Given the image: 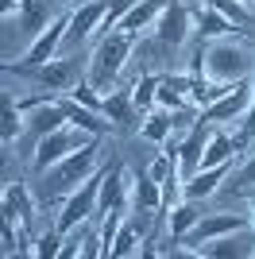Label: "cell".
<instances>
[{"label":"cell","instance_id":"obj_1","mask_svg":"<svg viewBox=\"0 0 255 259\" xmlns=\"http://www.w3.org/2000/svg\"><path fill=\"white\" fill-rule=\"evenodd\" d=\"M205 77H212V81L255 77V43L244 31L209 39V47H205Z\"/></svg>","mask_w":255,"mask_h":259},{"label":"cell","instance_id":"obj_2","mask_svg":"<svg viewBox=\"0 0 255 259\" xmlns=\"http://www.w3.org/2000/svg\"><path fill=\"white\" fill-rule=\"evenodd\" d=\"M136 43H139V35H128V31H108L105 39H97L93 54H89L85 77H89L101 93H112V85L120 81V74H124V66H128V58H132V51H136Z\"/></svg>","mask_w":255,"mask_h":259},{"label":"cell","instance_id":"obj_3","mask_svg":"<svg viewBox=\"0 0 255 259\" xmlns=\"http://www.w3.org/2000/svg\"><path fill=\"white\" fill-rule=\"evenodd\" d=\"M97 162H101V140H89L85 147H77L74 155H66L58 166H51V170L42 174L39 197L42 201H58V197L74 194L89 174H97Z\"/></svg>","mask_w":255,"mask_h":259},{"label":"cell","instance_id":"obj_4","mask_svg":"<svg viewBox=\"0 0 255 259\" xmlns=\"http://www.w3.org/2000/svg\"><path fill=\"white\" fill-rule=\"evenodd\" d=\"M89 140H101V136H89V132H81L77 124H70V120H66L62 128H54L51 136H42V140L35 143V151H31V170H35V174H47L51 166H58L66 155H74L77 147H85Z\"/></svg>","mask_w":255,"mask_h":259},{"label":"cell","instance_id":"obj_5","mask_svg":"<svg viewBox=\"0 0 255 259\" xmlns=\"http://www.w3.org/2000/svg\"><path fill=\"white\" fill-rule=\"evenodd\" d=\"M101 178H105V170L89 174V178H85V182L77 186L74 194H66L62 213L54 217V228H58V232H70V228L85 225V221H89V217L97 213V197H101Z\"/></svg>","mask_w":255,"mask_h":259},{"label":"cell","instance_id":"obj_6","mask_svg":"<svg viewBox=\"0 0 255 259\" xmlns=\"http://www.w3.org/2000/svg\"><path fill=\"white\" fill-rule=\"evenodd\" d=\"M240 228H251V217L247 213H209L182 236V248L193 255L201 244H209V240H217V236H228V232H240Z\"/></svg>","mask_w":255,"mask_h":259},{"label":"cell","instance_id":"obj_7","mask_svg":"<svg viewBox=\"0 0 255 259\" xmlns=\"http://www.w3.org/2000/svg\"><path fill=\"white\" fill-rule=\"evenodd\" d=\"M251 97H255V77H244V81H236L221 101H212L209 108H201V120L209 124H244L247 108H251Z\"/></svg>","mask_w":255,"mask_h":259},{"label":"cell","instance_id":"obj_8","mask_svg":"<svg viewBox=\"0 0 255 259\" xmlns=\"http://www.w3.org/2000/svg\"><path fill=\"white\" fill-rule=\"evenodd\" d=\"M85 70H89V58H51V62H42V66H35V70H23V74H31L39 85H47V89H54V93H70V89L77 85L85 77Z\"/></svg>","mask_w":255,"mask_h":259},{"label":"cell","instance_id":"obj_9","mask_svg":"<svg viewBox=\"0 0 255 259\" xmlns=\"http://www.w3.org/2000/svg\"><path fill=\"white\" fill-rule=\"evenodd\" d=\"M66 31H70V12L54 16L51 27H47L39 39H31V43H27V54H23V62L16 66V74H23V70H35V66H42V62H51V58H58V51H62V43H66Z\"/></svg>","mask_w":255,"mask_h":259},{"label":"cell","instance_id":"obj_10","mask_svg":"<svg viewBox=\"0 0 255 259\" xmlns=\"http://www.w3.org/2000/svg\"><path fill=\"white\" fill-rule=\"evenodd\" d=\"M190 31H193V16L182 0H166V8L159 12V20L151 27V35H155L159 43H166L170 51H178V47L190 39Z\"/></svg>","mask_w":255,"mask_h":259},{"label":"cell","instance_id":"obj_11","mask_svg":"<svg viewBox=\"0 0 255 259\" xmlns=\"http://www.w3.org/2000/svg\"><path fill=\"white\" fill-rule=\"evenodd\" d=\"M105 12H108V0H85V4L70 8V31H66V43H62L66 51L89 43L101 27V20H105Z\"/></svg>","mask_w":255,"mask_h":259},{"label":"cell","instance_id":"obj_12","mask_svg":"<svg viewBox=\"0 0 255 259\" xmlns=\"http://www.w3.org/2000/svg\"><path fill=\"white\" fill-rule=\"evenodd\" d=\"M193 255H209V259H255V228H240V232L217 236V240H209V244H201Z\"/></svg>","mask_w":255,"mask_h":259},{"label":"cell","instance_id":"obj_13","mask_svg":"<svg viewBox=\"0 0 255 259\" xmlns=\"http://www.w3.org/2000/svg\"><path fill=\"white\" fill-rule=\"evenodd\" d=\"M23 120H27L23 136L31 140V151H35V143H39L42 136H51L54 128H62V124H66V112H62V105H58V93H54L51 101H42V105L27 108V112H23Z\"/></svg>","mask_w":255,"mask_h":259},{"label":"cell","instance_id":"obj_14","mask_svg":"<svg viewBox=\"0 0 255 259\" xmlns=\"http://www.w3.org/2000/svg\"><path fill=\"white\" fill-rule=\"evenodd\" d=\"M105 116L112 120V128H120V132H139V128H143V120H147L136 108V101H132V85L105 93Z\"/></svg>","mask_w":255,"mask_h":259},{"label":"cell","instance_id":"obj_15","mask_svg":"<svg viewBox=\"0 0 255 259\" xmlns=\"http://www.w3.org/2000/svg\"><path fill=\"white\" fill-rule=\"evenodd\" d=\"M58 4L62 0H20V35L23 39H39L51 27L54 16H62Z\"/></svg>","mask_w":255,"mask_h":259},{"label":"cell","instance_id":"obj_16","mask_svg":"<svg viewBox=\"0 0 255 259\" xmlns=\"http://www.w3.org/2000/svg\"><path fill=\"white\" fill-rule=\"evenodd\" d=\"M120 205H132V182H128V170L116 162V166H108L105 178H101L97 213H108V209H120Z\"/></svg>","mask_w":255,"mask_h":259},{"label":"cell","instance_id":"obj_17","mask_svg":"<svg viewBox=\"0 0 255 259\" xmlns=\"http://www.w3.org/2000/svg\"><path fill=\"white\" fill-rule=\"evenodd\" d=\"M236 162V159H232ZM232 162H217V166H201V170L193 174V178H186V186H182V194L190 197V201H209L217 190H221V182L232 174Z\"/></svg>","mask_w":255,"mask_h":259},{"label":"cell","instance_id":"obj_18","mask_svg":"<svg viewBox=\"0 0 255 259\" xmlns=\"http://www.w3.org/2000/svg\"><path fill=\"white\" fill-rule=\"evenodd\" d=\"M58 105H62L66 120H70V124H77L81 132H89V136H105V132H112V120H108L105 112H93V108L77 105L70 93H58Z\"/></svg>","mask_w":255,"mask_h":259},{"label":"cell","instance_id":"obj_19","mask_svg":"<svg viewBox=\"0 0 255 259\" xmlns=\"http://www.w3.org/2000/svg\"><path fill=\"white\" fill-rule=\"evenodd\" d=\"M190 16H193V31H197V39H221V35L244 31V27H236L228 16H221L217 8H205V4H197Z\"/></svg>","mask_w":255,"mask_h":259},{"label":"cell","instance_id":"obj_20","mask_svg":"<svg viewBox=\"0 0 255 259\" xmlns=\"http://www.w3.org/2000/svg\"><path fill=\"white\" fill-rule=\"evenodd\" d=\"M166 8V0H139V4H132L128 8V16L120 20L116 31H128V35H143L147 27H155V20H159V12Z\"/></svg>","mask_w":255,"mask_h":259},{"label":"cell","instance_id":"obj_21","mask_svg":"<svg viewBox=\"0 0 255 259\" xmlns=\"http://www.w3.org/2000/svg\"><path fill=\"white\" fill-rule=\"evenodd\" d=\"M4 221H31L35 213V197L23 182H8L4 186V205H0Z\"/></svg>","mask_w":255,"mask_h":259},{"label":"cell","instance_id":"obj_22","mask_svg":"<svg viewBox=\"0 0 255 259\" xmlns=\"http://www.w3.org/2000/svg\"><path fill=\"white\" fill-rule=\"evenodd\" d=\"M132 209L162 213V182H155L151 170H139L136 178H132Z\"/></svg>","mask_w":255,"mask_h":259},{"label":"cell","instance_id":"obj_23","mask_svg":"<svg viewBox=\"0 0 255 259\" xmlns=\"http://www.w3.org/2000/svg\"><path fill=\"white\" fill-rule=\"evenodd\" d=\"M23 128H27V120H23L20 101H12V93H4V97H0V140H4V147L20 143Z\"/></svg>","mask_w":255,"mask_h":259},{"label":"cell","instance_id":"obj_24","mask_svg":"<svg viewBox=\"0 0 255 259\" xmlns=\"http://www.w3.org/2000/svg\"><path fill=\"white\" fill-rule=\"evenodd\" d=\"M166 217H170V240L182 244V236L201 221V201H190V197H186V201H178L174 209H166Z\"/></svg>","mask_w":255,"mask_h":259},{"label":"cell","instance_id":"obj_25","mask_svg":"<svg viewBox=\"0 0 255 259\" xmlns=\"http://www.w3.org/2000/svg\"><path fill=\"white\" fill-rule=\"evenodd\" d=\"M251 190H255V155H251V159H247L236 174H228V178H224L217 194H224V197H247Z\"/></svg>","mask_w":255,"mask_h":259},{"label":"cell","instance_id":"obj_26","mask_svg":"<svg viewBox=\"0 0 255 259\" xmlns=\"http://www.w3.org/2000/svg\"><path fill=\"white\" fill-rule=\"evenodd\" d=\"M174 128H178V124H174V112H170V108H151L147 120H143V128H139V136L151 140V143H162Z\"/></svg>","mask_w":255,"mask_h":259},{"label":"cell","instance_id":"obj_27","mask_svg":"<svg viewBox=\"0 0 255 259\" xmlns=\"http://www.w3.org/2000/svg\"><path fill=\"white\" fill-rule=\"evenodd\" d=\"M132 101H136V108L147 116L151 108H159V74H143L132 85Z\"/></svg>","mask_w":255,"mask_h":259},{"label":"cell","instance_id":"obj_28","mask_svg":"<svg viewBox=\"0 0 255 259\" xmlns=\"http://www.w3.org/2000/svg\"><path fill=\"white\" fill-rule=\"evenodd\" d=\"M139 240H143V232H139L136 225H120L116 240H112V251L108 255L120 259V255H139Z\"/></svg>","mask_w":255,"mask_h":259},{"label":"cell","instance_id":"obj_29","mask_svg":"<svg viewBox=\"0 0 255 259\" xmlns=\"http://www.w3.org/2000/svg\"><path fill=\"white\" fill-rule=\"evenodd\" d=\"M201 4L205 8H217L221 16H228L236 27H247V23H251V12H247V4H240V0H201Z\"/></svg>","mask_w":255,"mask_h":259},{"label":"cell","instance_id":"obj_30","mask_svg":"<svg viewBox=\"0 0 255 259\" xmlns=\"http://www.w3.org/2000/svg\"><path fill=\"white\" fill-rule=\"evenodd\" d=\"M62 240H66V232H58V228H47V232H42V236L31 244V255H39V259L58 255V251H62Z\"/></svg>","mask_w":255,"mask_h":259},{"label":"cell","instance_id":"obj_31","mask_svg":"<svg viewBox=\"0 0 255 259\" xmlns=\"http://www.w3.org/2000/svg\"><path fill=\"white\" fill-rule=\"evenodd\" d=\"M81 255L85 259H93V255H101V228H85V240H81Z\"/></svg>","mask_w":255,"mask_h":259},{"label":"cell","instance_id":"obj_32","mask_svg":"<svg viewBox=\"0 0 255 259\" xmlns=\"http://www.w3.org/2000/svg\"><path fill=\"white\" fill-rule=\"evenodd\" d=\"M16 221H4V255H16V251H23L20 244H16Z\"/></svg>","mask_w":255,"mask_h":259},{"label":"cell","instance_id":"obj_33","mask_svg":"<svg viewBox=\"0 0 255 259\" xmlns=\"http://www.w3.org/2000/svg\"><path fill=\"white\" fill-rule=\"evenodd\" d=\"M12 12H20V0H0V16L12 20Z\"/></svg>","mask_w":255,"mask_h":259},{"label":"cell","instance_id":"obj_34","mask_svg":"<svg viewBox=\"0 0 255 259\" xmlns=\"http://www.w3.org/2000/svg\"><path fill=\"white\" fill-rule=\"evenodd\" d=\"M240 132H244L247 140H255V116H247V120H244V124H240Z\"/></svg>","mask_w":255,"mask_h":259},{"label":"cell","instance_id":"obj_35","mask_svg":"<svg viewBox=\"0 0 255 259\" xmlns=\"http://www.w3.org/2000/svg\"><path fill=\"white\" fill-rule=\"evenodd\" d=\"M247 209H251L247 217H251V228H255V197H251V194H247Z\"/></svg>","mask_w":255,"mask_h":259},{"label":"cell","instance_id":"obj_36","mask_svg":"<svg viewBox=\"0 0 255 259\" xmlns=\"http://www.w3.org/2000/svg\"><path fill=\"white\" fill-rule=\"evenodd\" d=\"M62 4L66 8H77V4H85V0H62Z\"/></svg>","mask_w":255,"mask_h":259},{"label":"cell","instance_id":"obj_37","mask_svg":"<svg viewBox=\"0 0 255 259\" xmlns=\"http://www.w3.org/2000/svg\"><path fill=\"white\" fill-rule=\"evenodd\" d=\"M240 4H255V0H240Z\"/></svg>","mask_w":255,"mask_h":259},{"label":"cell","instance_id":"obj_38","mask_svg":"<svg viewBox=\"0 0 255 259\" xmlns=\"http://www.w3.org/2000/svg\"><path fill=\"white\" fill-rule=\"evenodd\" d=\"M251 197H255V190H251Z\"/></svg>","mask_w":255,"mask_h":259}]
</instances>
